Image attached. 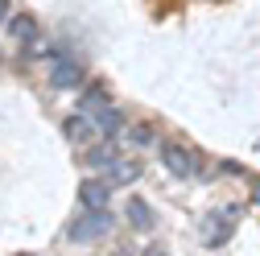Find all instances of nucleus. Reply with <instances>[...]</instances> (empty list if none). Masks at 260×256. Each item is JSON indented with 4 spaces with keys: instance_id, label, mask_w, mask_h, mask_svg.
Returning <instances> with one entry per match:
<instances>
[{
    "instance_id": "0eeeda50",
    "label": "nucleus",
    "mask_w": 260,
    "mask_h": 256,
    "mask_svg": "<svg viewBox=\"0 0 260 256\" xmlns=\"http://www.w3.org/2000/svg\"><path fill=\"white\" fill-rule=\"evenodd\" d=\"M104 108H112V100H108V91H104L100 83H91V87L83 91V108H79V112H83V116H100Z\"/></svg>"
},
{
    "instance_id": "423d86ee",
    "label": "nucleus",
    "mask_w": 260,
    "mask_h": 256,
    "mask_svg": "<svg viewBox=\"0 0 260 256\" xmlns=\"http://www.w3.org/2000/svg\"><path fill=\"white\" fill-rule=\"evenodd\" d=\"M91 120H95V128H100V137H108V141H112V137H120V128H124V116H120V108H116V104H112V108H104L100 116H91Z\"/></svg>"
},
{
    "instance_id": "9b49d317",
    "label": "nucleus",
    "mask_w": 260,
    "mask_h": 256,
    "mask_svg": "<svg viewBox=\"0 0 260 256\" xmlns=\"http://www.w3.org/2000/svg\"><path fill=\"white\" fill-rule=\"evenodd\" d=\"M137 178H141V166L137 162H116L112 166V182H124L128 186V182H137Z\"/></svg>"
},
{
    "instance_id": "7ed1b4c3",
    "label": "nucleus",
    "mask_w": 260,
    "mask_h": 256,
    "mask_svg": "<svg viewBox=\"0 0 260 256\" xmlns=\"http://www.w3.org/2000/svg\"><path fill=\"white\" fill-rule=\"evenodd\" d=\"M161 166H166L174 178H190L194 174V153L182 149V145H174V141H166V145H161Z\"/></svg>"
},
{
    "instance_id": "ddd939ff",
    "label": "nucleus",
    "mask_w": 260,
    "mask_h": 256,
    "mask_svg": "<svg viewBox=\"0 0 260 256\" xmlns=\"http://www.w3.org/2000/svg\"><path fill=\"white\" fill-rule=\"evenodd\" d=\"M252 203H260V178H252Z\"/></svg>"
},
{
    "instance_id": "f257e3e1",
    "label": "nucleus",
    "mask_w": 260,
    "mask_h": 256,
    "mask_svg": "<svg viewBox=\"0 0 260 256\" xmlns=\"http://www.w3.org/2000/svg\"><path fill=\"white\" fill-rule=\"evenodd\" d=\"M112 211H87L75 228H71V240H79V244H87V240H100V236H108L112 232Z\"/></svg>"
},
{
    "instance_id": "20e7f679",
    "label": "nucleus",
    "mask_w": 260,
    "mask_h": 256,
    "mask_svg": "<svg viewBox=\"0 0 260 256\" xmlns=\"http://www.w3.org/2000/svg\"><path fill=\"white\" fill-rule=\"evenodd\" d=\"M108 195H112V182H100V178H91V182H83V186H79V199H83V207H87V211H104Z\"/></svg>"
},
{
    "instance_id": "f8f14e48",
    "label": "nucleus",
    "mask_w": 260,
    "mask_h": 256,
    "mask_svg": "<svg viewBox=\"0 0 260 256\" xmlns=\"http://www.w3.org/2000/svg\"><path fill=\"white\" fill-rule=\"evenodd\" d=\"M149 133H153V128H149V124H141V128H133V141H137V145H149V141H153Z\"/></svg>"
},
{
    "instance_id": "2eb2a0df",
    "label": "nucleus",
    "mask_w": 260,
    "mask_h": 256,
    "mask_svg": "<svg viewBox=\"0 0 260 256\" xmlns=\"http://www.w3.org/2000/svg\"><path fill=\"white\" fill-rule=\"evenodd\" d=\"M0 17H5V0H0Z\"/></svg>"
},
{
    "instance_id": "39448f33",
    "label": "nucleus",
    "mask_w": 260,
    "mask_h": 256,
    "mask_svg": "<svg viewBox=\"0 0 260 256\" xmlns=\"http://www.w3.org/2000/svg\"><path fill=\"white\" fill-rule=\"evenodd\" d=\"M124 215H128V223H133L137 232H153V211H149L145 199H128L124 203Z\"/></svg>"
},
{
    "instance_id": "1a4fd4ad",
    "label": "nucleus",
    "mask_w": 260,
    "mask_h": 256,
    "mask_svg": "<svg viewBox=\"0 0 260 256\" xmlns=\"http://www.w3.org/2000/svg\"><path fill=\"white\" fill-rule=\"evenodd\" d=\"M95 133H100V128H95V120H91V116H83V112L67 120V137H71V141H91Z\"/></svg>"
},
{
    "instance_id": "6e6552de",
    "label": "nucleus",
    "mask_w": 260,
    "mask_h": 256,
    "mask_svg": "<svg viewBox=\"0 0 260 256\" xmlns=\"http://www.w3.org/2000/svg\"><path fill=\"white\" fill-rule=\"evenodd\" d=\"M9 29H13V38H17V42H25V46H38V21L29 17V13H17V17L9 21Z\"/></svg>"
},
{
    "instance_id": "4468645a",
    "label": "nucleus",
    "mask_w": 260,
    "mask_h": 256,
    "mask_svg": "<svg viewBox=\"0 0 260 256\" xmlns=\"http://www.w3.org/2000/svg\"><path fill=\"white\" fill-rule=\"evenodd\" d=\"M145 256H166V248H149V252H145Z\"/></svg>"
},
{
    "instance_id": "f03ea898",
    "label": "nucleus",
    "mask_w": 260,
    "mask_h": 256,
    "mask_svg": "<svg viewBox=\"0 0 260 256\" xmlns=\"http://www.w3.org/2000/svg\"><path fill=\"white\" fill-rule=\"evenodd\" d=\"M50 83L58 91H75L83 83V67H79L75 58H67V54H54L50 58Z\"/></svg>"
},
{
    "instance_id": "9d476101",
    "label": "nucleus",
    "mask_w": 260,
    "mask_h": 256,
    "mask_svg": "<svg viewBox=\"0 0 260 256\" xmlns=\"http://www.w3.org/2000/svg\"><path fill=\"white\" fill-rule=\"evenodd\" d=\"M116 162H120V157H116L112 145H95V149H87V166H91V170H112Z\"/></svg>"
}]
</instances>
